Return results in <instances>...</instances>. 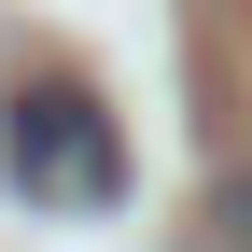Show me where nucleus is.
<instances>
[{
	"mask_svg": "<svg viewBox=\"0 0 252 252\" xmlns=\"http://www.w3.org/2000/svg\"><path fill=\"white\" fill-rule=\"evenodd\" d=\"M0 182H14L28 210H112L126 196V140H112V112L84 98V84H14V112H0Z\"/></svg>",
	"mask_w": 252,
	"mask_h": 252,
	"instance_id": "obj_1",
	"label": "nucleus"
},
{
	"mask_svg": "<svg viewBox=\"0 0 252 252\" xmlns=\"http://www.w3.org/2000/svg\"><path fill=\"white\" fill-rule=\"evenodd\" d=\"M196 238H210V252H252V154H238V168L196 196Z\"/></svg>",
	"mask_w": 252,
	"mask_h": 252,
	"instance_id": "obj_2",
	"label": "nucleus"
}]
</instances>
